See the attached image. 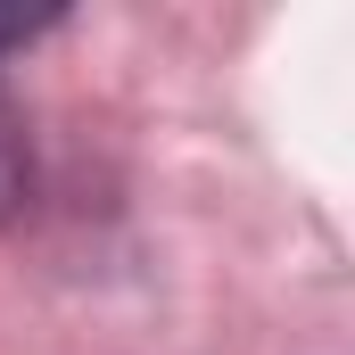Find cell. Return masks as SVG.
<instances>
[{"mask_svg": "<svg viewBox=\"0 0 355 355\" xmlns=\"http://www.w3.org/2000/svg\"><path fill=\"white\" fill-rule=\"evenodd\" d=\"M25 198V124H17V107L0 99V215Z\"/></svg>", "mask_w": 355, "mask_h": 355, "instance_id": "obj_1", "label": "cell"}]
</instances>
